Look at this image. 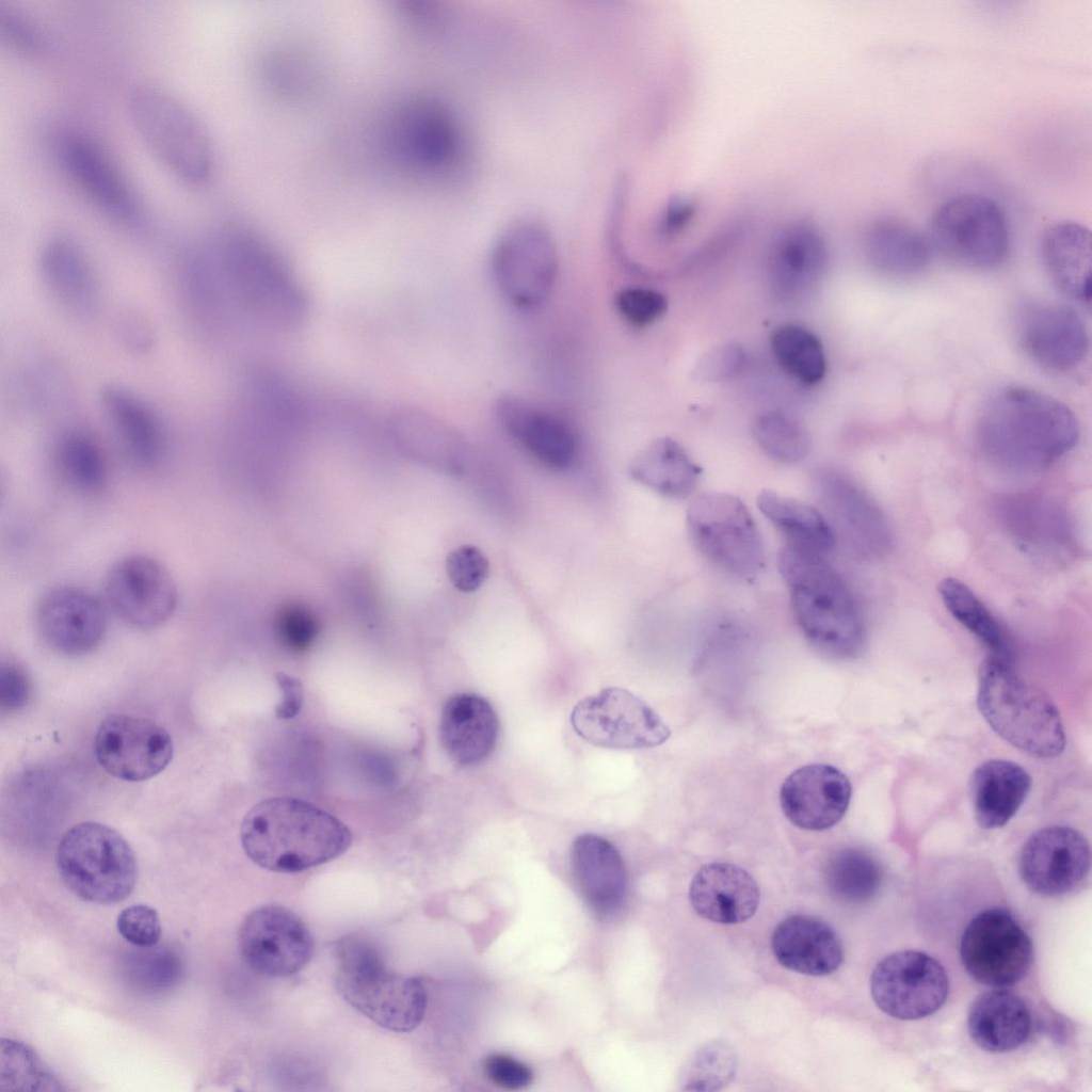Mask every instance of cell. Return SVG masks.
I'll use <instances>...</instances> for the list:
<instances>
[{"label":"cell","mask_w":1092,"mask_h":1092,"mask_svg":"<svg viewBox=\"0 0 1092 1092\" xmlns=\"http://www.w3.org/2000/svg\"><path fill=\"white\" fill-rule=\"evenodd\" d=\"M215 311L230 304L262 325L289 331L308 312L301 285L276 253L256 235L223 228L196 247Z\"/></svg>","instance_id":"cell-1"},{"label":"cell","mask_w":1092,"mask_h":1092,"mask_svg":"<svg viewBox=\"0 0 1092 1092\" xmlns=\"http://www.w3.org/2000/svg\"><path fill=\"white\" fill-rule=\"evenodd\" d=\"M977 437L983 453L998 467L1031 473L1050 467L1076 446L1079 424L1061 401L1031 388L1009 386L983 405Z\"/></svg>","instance_id":"cell-2"},{"label":"cell","mask_w":1092,"mask_h":1092,"mask_svg":"<svg viewBox=\"0 0 1092 1092\" xmlns=\"http://www.w3.org/2000/svg\"><path fill=\"white\" fill-rule=\"evenodd\" d=\"M240 838L256 865L276 872H299L341 855L350 830L336 817L300 799L261 801L244 816Z\"/></svg>","instance_id":"cell-3"},{"label":"cell","mask_w":1092,"mask_h":1092,"mask_svg":"<svg viewBox=\"0 0 1092 1092\" xmlns=\"http://www.w3.org/2000/svg\"><path fill=\"white\" fill-rule=\"evenodd\" d=\"M777 565L789 590L794 620L807 642L832 659L857 657L866 639L862 614L825 557L785 545Z\"/></svg>","instance_id":"cell-4"},{"label":"cell","mask_w":1092,"mask_h":1092,"mask_svg":"<svg viewBox=\"0 0 1092 1092\" xmlns=\"http://www.w3.org/2000/svg\"><path fill=\"white\" fill-rule=\"evenodd\" d=\"M977 704L993 730L1022 752L1053 758L1064 751V726L1056 704L1019 677L1009 661L991 655L982 662Z\"/></svg>","instance_id":"cell-5"},{"label":"cell","mask_w":1092,"mask_h":1092,"mask_svg":"<svg viewBox=\"0 0 1092 1092\" xmlns=\"http://www.w3.org/2000/svg\"><path fill=\"white\" fill-rule=\"evenodd\" d=\"M128 108L138 135L166 170L190 184L210 179L213 144L189 105L164 87L142 84L132 90Z\"/></svg>","instance_id":"cell-6"},{"label":"cell","mask_w":1092,"mask_h":1092,"mask_svg":"<svg viewBox=\"0 0 1092 1092\" xmlns=\"http://www.w3.org/2000/svg\"><path fill=\"white\" fill-rule=\"evenodd\" d=\"M337 959L336 987L350 1006L387 1030L419 1026L428 995L418 978L388 970L379 951L359 938L342 941Z\"/></svg>","instance_id":"cell-7"},{"label":"cell","mask_w":1092,"mask_h":1092,"mask_svg":"<svg viewBox=\"0 0 1092 1092\" xmlns=\"http://www.w3.org/2000/svg\"><path fill=\"white\" fill-rule=\"evenodd\" d=\"M65 885L82 900L109 904L133 890L138 865L128 841L107 824L84 821L62 836L55 854Z\"/></svg>","instance_id":"cell-8"},{"label":"cell","mask_w":1092,"mask_h":1092,"mask_svg":"<svg viewBox=\"0 0 1092 1092\" xmlns=\"http://www.w3.org/2000/svg\"><path fill=\"white\" fill-rule=\"evenodd\" d=\"M933 250L957 266L989 270L1000 266L1010 248L1003 209L992 197L962 193L934 211L928 234Z\"/></svg>","instance_id":"cell-9"},{"label":"cell","mask_w":1092,"mask_h":1092,"mask_svg":"<svg viewBox=\"0 0 1092 1092\" xmlns=\"http://www.w3.org/2000/svg\"><path fill=\"white\" fill-rule=\"evenodd\" d=\"M687 529L696 550L711 564L739 578H753L765 565L758 528L743 501L725 493L695 497Z\"/></svg>","instance_id":"cell-10"},{"label":"cell","mask_w":1092,"mask_h":1092,"mask_svg":"<svg viewBox=\"0 0 1092 1092\" xmlns=\"http://www.w3.org/2000/svg\"><path fill=\"white\" fill-rule=\"evenodd\" d=\"M492 269L510 303L526 310L539 308L550 295L557 277V252L550 234L535 222L513 224L495 244Z\"/></svg>","instance_id":"cell-11"},{"label":"cell","mask_w":1092,"mask_h":1092,"mask_svg":"<svg viewBox=\"0 0 1092 1092\" xmlns=\"http://www.w3.org/2000/svg\"><path fill=\"white\" fill-rule=\"evenodd\" d=\"M571 723L587 742L614 750L657 746L671 735L653 708L622 688L603 689L578 702Z\"/></svg>","instance_id":"cell-12"},{"label":"cell","mask_w":1092,"mask_h":1092,"mask_svg":"<svg viewBox=\"0 0 1092 1092\" xmlns=\"http://www.w3.org/2000/svg\"><path fill=\"white\" fill-rule=\"evenodd\" d=\"M961 961L977 982L1012 986L1031 966L1032 943L1021 924L1003 909H987L966 926L960 943Z\"/></svg>","instance_id":"cell-13"},{"label":"cell","mask_w":1092,"mask_h":1092,"mask_svg":"<svg viewBox=\"0 0 1092 1092\" xmlns=\"http://www.w3.org/2000/svg\"><path fill=\"white\" fill-rule=\"evenodd\" d=\"M873 1001L887 1015L918 1019L935 1013L946 1001L949 982L942 964L926 952L902 950L888 954L870 978Z\"/></svg>","instance_id":"cell-14"},{"label":"cell","mask_w":1092,"mask_h":1092,"mask_svg":"<svg viewBox=\"0 0 1092 1092\" xmlns=\"http://www.w3.org/2000/svg\"><path fill=\"white\" fill-rule=\"evenodd\" d=\"M57 156L67 177L97 209L127 226L143 223L133 187L96 141L79 132L65 133L58 141Z\"/></svg>","instance_id":"cell-15"},{"label":"cell","mask_w":1092,"mask_h":1092,"mask_svg":"<svg viewBox=\"0 0 1092 1092\" xmlns=\"http://www.w3.org/2000/svg\"><path fill=\"white\" fill-rule=\"evenodd\" d=\"M105 605L117 619L141 629L165 623L175 612L178 591L170 572L156 559L132 555L106 575Z\"/></svg>","instance_id":"cell-16"},{"label":"cell","mask_w":1092,"mask_h":1092,"mask_svg":"<svg viewBox=\"0 0 1092 1092\" xmlns=\"http://www.w3.org/2000/svg\"><path fill=\"white\" fill-rule=\"evenodd\" d=\"M99 765L112 776L141 782L162 772L173 757L170 734L158 723L126 713L108 716L94 741Z\"/></svg>","instance_id":"cell-17"},{"label":"cell","mask_w":1092,"mask_h":1092,"mask_svg":"<svg viewBox=\"0 0 1092 1092\" xmlns=\"http://www.w3.org/2000/svg\"><path fill=\"white\" fill-rule=\"evenodd\" d=\"M238 943L244 962L268 977L299 973L311 959L314 941L302 919L282 905H263L243 920Z\"/></svg>","instance_id":"cell-18"},{"label":"cell","mask_w":1092,"mask_h":1092,"mask_svg":"<svg viewBox=\"0 0 1092 1092\" xmlns=\"http://www.w3.org/2000/svg\"><path fill=\"white\" fill-rule=\"evenodd\" d=\"M1091 850L1086 837L1066 825L1045 826L1029 836L1022 848L1018 871L1035 894L1060 896L1073 892L1087 878Z\"/></svg>","instance_id":"cell-19"},{"label":"cell","mask_w":1092,"mask_h":1092,"mask_svg":"<svg viewBox=\"0 0 1092 1092\" xmlns=\"http://www.w3.org/2000/svg\"><path fill=\"white\" fill-rule=\"evenodd\" d=\"M35 623L51 649L80 656L92 652L102 641L107 631V607L84 589L61 585L39 599Z\"/></svg>","instance_id":"cell-20"},{"label":"cell","mask_w":1092,"mask_h":1092,"mask_svg":"<svg viewBox=\"0 0 1092 1092\" xmlns=\"http://www.w3.org/2000/svg\"><path fill=\"white\" fill-rule=\"evenodd\" d=\"M1017 334L1025 353L1040 367L1054 372L1075 369L1089 350L1081 317L1063 304L1025 305L1018 315Z\"/></svg>","instance_id":"cell-21"},{"label":"cell","mask_w":1092,"mask_h":1092,"mask_svg":"<svg viewBox=\"0 0 1092 1092\" xmlns=\"http://www.w3.org/2000/svg\"><path fill=\"white\" fill-rule=\"evenodd\" d=\"M852 787L837 768L812 764L793 771L780 791L781 807L796 826L823 831L837 824L848 810Z\"/></svg>","instance_id":"cell-22"},{"label":"cell","mask_w":1092,"mask_h":1092,"mask_svg":"<svg viewBox=\"0 0 1092 1092\" xmlns=\"http://www.w3.org/2000/svg\"><path fill=\"white\" fill-rule=\"evenodd\" d=\"M815 488L833 528L863 556H877L886 546L887 528L871 499L850 479L834 470L819 471Z\"/></svg>","instance_id":"cell-23"},{"label":"cell","mask_w":1092,"mask_h":1092,"mask_svg":"<svg viewBox=\"0 0 1092 1092\" xmlns=\"http://www.w3.org/2000/svg\"><path fill=\"white\" fill-rule=\"evenodd\" d=\"M495 411L503 429L540 463L557 470L573 464L577 440L562 418L515 396L499 398Z\"/></svg>","instance_id":"cell-24"},{"label":"cell","mask_w":1092,"mask_h":1092,"mask_svg":"<svg viewBox=\"0 0 1092 1092\" xmlns=\"http://www.w3.org/2000/svg\"><path fill=\"white\" fill-rule=\"evenodd\" d=\"M39 271L49 293L70 315L89 318L97 310V278L75 240L64 235L50 237L39 253Z\"/></svg>","instance_id":"cell-25"},{"label":"cell","mask_w":1092,"mask_h":1092,"mask_svg":"<svg viewBox=\"0 0 1092 1092\" xmlns=\"http://www.w3.org/2000/svg\"><path fill=\"white\" fill-rule=\"evenodd\" d=\"M571 864L577 885L591 909L601 916L615 913L627 892L624 861L608 839L591 833L573 842Z\"/></svg>","instance_id":"cell-26"},{"label":"cell","mask_w":1092,"mask_h":1092,"mask_svg":"<svg viewBox=\"0 0 1092 1092\" xmlns=\"http://www.w3.org/2000/svg\"><path fill=\"white\" fill-rule=\"evenodd\" d=\"M689 899L694 911L719 924L751 918L759 904V889L743 868L728 863L703 866L693 877Z\"/></svg>","instance_id":"cell-27"},{"label":"cell","mask_w":1092,"mask_h":1092,"mask_svg":"<svg viewBox=\"0 0 1092 1092\" xmlns=\"http://www.w3.org/2000/svg\"><path fill=\"white\" fill-rule=\"evenodd\" d=\"M499 723L493 706L475 693L450 696L441 711L439 737L452 760L470 766L483 761L494 751Z\"/></svg>","instance_id":"cell-28"},{"label":"cell","mask_w":1092,"mask_h":1092,"mask_svg":"<svg viewBox=\"0 0 1092 1092\" xmlns=\"http://www.w3.org/2000/svg\"><path fill=\"white\" fill-rule=\"evenodd\" d=\"M101 401L127 457L141 468L158 465L165 452L166 435L152 407L134 392L119 386L106 388Z\"/></svg>","instance_id":"cell-29"},{"label":"cell","mask_w":1092,"mask_h":1092,"mask_svg":"<svg viewBox=\"0 0 1092 1092\" xmlns=\"http://www.w3.org/2000/svg\"><path fill=\"white\" fill-rule=\"evenodd\" d=\"M771 946L782 966L804 975H830L844 961L836 932L810 916L793 915L782 920L773 931Z\"/></svg>","instance_id":"cell-30"},{"label":"cell","mask_w":1092,"mask_h":1092,"mask_svg":"<svg viewBox=\"0 0 1092 1092\" xmlns=\"http://www.w3.org/2000/svg\"><path fill=\"white\" fill-rule=\"evenodd\" d=\"M1040 252L1045 271L1057 289L1072 300L1090 304V229L1074 221L1057 222L1043 232Z\"/></svg>","instance_id":"cell-31"},{"label":"cell","mask_w":1092,"mask_h":1092,"mask_svg":"<svg viewBox=\"0 0 1092 1092\" xmlns=\"http://www.w3.org/2000/svg\"><path fill=\"white\" fill-rule=\"evenodd\" d=\"M1029 773L1018 764L990 759L969 778V798L977 823L986 830L1006 825L1019 810L1031 789Z\"/></svg>","instance_id":"cell-32"},{"label":"cell","mask_w":1092,"mask_h":1092,"mask_svg":"<svg viewBox=\"0 0 1092 1092\" xmlns=\"http://www.w3.org/2000/svg\"><path fill=\"white\" fill-rule=\"evenodd\" d=\"M871 267L893 278H912L927 270L932 257L928 235L897 218L873 221L864 238Z\"/></svg>","instance_id":"cell-33"},{"label":"cell","mask_w":1092,"mask_h":1092,"mask_svg":"<svg viewBox=\"0 0 1092 1092\" xmlns=\"http://www.w3.org/2000/svg\"><path fill=\"white\" fill-rule=\"evenodd\" d=\"M973 1041L990 1053L1011 1051L1031 1032V1015L1025 1001L1007 990H992L976 997L967 1014Z\"/></svg>","instance_id":"cell-34"},{"label":"cell","mask_w":1092,"mask_h":1092,"mask_svg":"<svg viewBox=\"0 0 1092 1092\" xmlns=\"http://www.w3.org/2000/svg\"><path fill=\"white\" fill-rule=\"evenodd\" d=\"M826 264V250L815 229L799 225L788 228L770 252L769 273L774 291L796 296L820 278Z\"/></svg>","instance_id":"cell-35"},{"label":"cell","mask_w":1092,"mask_h":1092,"mask_svg":"<svg viewBox=\"0 0 1092 1092\" xmlns=\"http://www.w3.org/2000/svg\"><path fill=\"white\" fill-rule=\"evenodd\" d=\"M636 482L672 499L689 497L698 484L702 468L675 439H654L638 452L628 466Z\"/></svg>","instance_id":"cell-36"},{"label":"cell","mask_w":1092,"mask_h":1092,"mask_svg":"<svg viewBox=\"0 0 1092 1092\" xmlns=\"http://www.w3.org/2000/svg\"><path fill=\"white\" fill-rule=\"evenodd\" d=\"M391 433L410 453L461 468L466 455V443L452 427L436 416L419 408L404 407L390 418Z\"/></svg>","instance_id":"cell-37"},{"label":"cell","mask_w":1092,"mask_h":1092,"mask_svg":"<svg viewBox=\"0 0 1092 1092\" xmlns=\"http://www.w3.org/2000/svg\"><path fill=\"white\" fill-rule=\"evenodd\" d=\"M760 512L786 540V545L825 557L836 534L823 514L800 500L764 489L757 497Z\"/></svg>","instance_id":"cell-38"},{"label":"cell","mask_w":1092,"mask_h":1092,"mask_svg":"<svg viewBox=\"0 0 1092 1092\" xmlns=\"http://www.w3.org/2000/svg\"><path fill=\"white\" fill-rule=\"evenodd\" d=\"M54 461L63 481L79 493L97 494L107 484L106 455L99 443L82 429H71L61 435Z\"/></svg>","instance_id":"cell-39"},{"label":"cell","mask_w":1092,"mask_h":1092,"mask_svg":"<svg viewBox=\"0 0 1092 1092\" xmlns=\"http://www.w3.org/2000/svg\"><path fill=\"white\" fill-rule=\"evenodd\" d=\"M938 593L951 616L982 642L992 656L1010 660L1012 646L1009 636L970 588L948 577L938 584Z\"/></svg>","instance_id":"cell-40"},{"label":"cell","mask_w":1092,"mask_h":1092,"mask_svg":"<svg viewBox=\"0 0 1092 1092\" xmlns=\"http://www.w3.org/2000/svg\"><path fill=\"white\" fill-rule=\"evenodd\" d=\"M881 865L869 852L860 848L836 851L824 869L825 884L837 899L860 903L878 892L882 882Z\"/></svg>","instance_id":"cell-41"},{"label":"cell","mask_w":1092,"mask_h":1092,"mask_svg":"<svg viewBox=\"0 0 1092 1092\" xmlns=\"http://www.w3.org/2000/svg\"><path fill=\"white\" fill-rule=\"evenodd\" d=\"M772 352L781 367L800 383L812 386L821 382L826 363L820 339L809 330L785 324L773 331Z\"/></svg>","instance_id":"cell-42"},{"label":"cell","mask_w":1092,"mask_h":1092,"mask_svg":"<svg viewBox=\"0 0 1092 1092\" xmlns=\"http://www.w3.org/2000/svg\"><path fill=\"white\" fill-rule=\"evenodd\" d=\"M62 1082L27 1044L2 1039L0 1044V1091H61Z\"/></svg>","instance_id":"cell-43"},{"label":"cell","mask_w":1092,"mask_h":1092,"mask_svg":"<svg viewBox=\"0 0 1092 1092\" xmlns=\"http://www.w3.org/2000/svg\"><path fill=\"white\" fill-rule=\"evenodd\" d=\"M753 434L761 450L782 463L799 462L812 448L807 430L794 418L780 411L759 415L754 422Z\"/></svg>","instance_id":"cell-44"},{"label":"cell","mask_w":1092,"mask_h":1092,"mask_svg":"<svg viewBox=\"0 0 1092 1092\" xmlns=\"http://www.w3.org/2000/svg\"><path fill=\"white\" fill-rule=\"evenodd\" d=\"M737 1069L734 1049L725 1041H710L700 1047L682 1070V1085L690 1091H716L733 1079Z\"/></svg>","instance_id":"cell-45"},{"label":"cell","mask_w":1092,"mask_h":1092,"mask_svg":"<svg viewBox=\"0 0 1092 1092\" xmlns=\"http://www.w3.org/2000/svg\"><path fill=\"white\" fill-rule=\"evenodd\" d=\"M140 949L129 954L125 964L130 982L149 991H161L177 982L182 965L175 951L156 946Z\"/></svg>","instance_id":"cell-46"},{"label":"cell","mask_w":1092,"mask_h":1092,"mask_svg":"<svg viewBox=\"0 0 1092 1092\" xmlns=\"http://www.w3.org/2000/svg\"><path fill=\"white\" fill-rule=\"evenodd\" d=\"M274 627L280 643L294 652L307 649L320 631V623L314 611L294 601L277 610Z\"/></svg>","instance_id":"cell-47"},{"label":"cell","mask_w":1092,"mask_h":1092,"mask_svg":"<svg viewBox=\"0 0 1092 1092\" xmlns=\"http://www.w3.org/2000/svg\"><path fill=\"white\" fill-rule=\"evenodd\" d=\"M620 316L631 326L645 327L668 309V300L659 291L645 287H625L614 299Z\"/></svg>","instance_id":"cell-48"},{"label":"cell","mask_w":1092,"mask_h":1092,"mask_svg":"<svg viewBox=\"0 0 1092 1092\" xmlns=\"http://www.w3.org/2000/svg\"><path fill=\"white\" fill-rule=\"evenodd\" d=\"M446 571L452 585L464 593L479 590L489 574L486 556L475 545H461L446 559Z\"/></svg>","instance_id":"cell-49"},{"label":"cell","mask_w":1092,"mask_h":1092,"mask_svg":"<svg viewBox=\"0 0 1092 1092\" xmlns=\"http://www.w3.org/2000/svg\"><path fill=\"white\" fill-rule=\"evenodd\" d=\"M116 928L124 940L138 948L156 946L161 937L158 912L146 904H134L122 910Z\"/></svg>","instance_id":"cell-50"},{"label":"cell","mask_w":1092,"mask_h":1092,"mask_svg":"<svg viewBox=\"0 0 1092 1092\" xmlns=\"http://www.w3.org/2000/svg\"><path fill=\"white\" fill-rule=\"evenodd\" d=\"M745 354L736 342H723L710 348L695 363L694 379L720 382L735 376L743 367Z\"/></svg>","instance_id":"cell-51"},{"label":"cell","mask_w":1092,"mask_h":1092,"mask_svg":"<svg viewBox=\"0 0 1092 1092\" xmlns=\"http://www.w3.org/2000/svg\"><path fill=\"white\" fill-rule=\"evenodd\" d=\"M0 33L15 48L26 52L42 50L45 38L39 27L23 12L0 4Z\"/></svg>","instance_id":"cell-52"},{"label":"cell","mask_w":1092,"mask_h":1092,"mask_svg":"<svg viewBox=\"0 0 1092 1092\" xmlns=\"http://www.w3.org/2000/svg\"><path fill=\"white\" fill-rule=\"evenodd\" d=\"M32 686L27 671L14 661L0 664V707L2 713L17 712L30 702Z\"/></svg>","instance_id":"cell-53"},{"label":"cell","mask_w":1092,"mask_h":1092,"mask_svg":"<svg viewBox=\"0 0 1092 1092\" xmlns=\"http://www.w3.org/2000/svg\"><path fill=\"white\" fill-rule=\"evenodd\" d=\"M486 1077L496 1086L505 1090H521L533 1080L532 1070L523 1061L505 1055L491 1054L483 1061Z\"/></svg>","instance_id":"cell-54"},{"label":"cell","mask_w":1092,"mask_h":1092,"mask_svg":"<svg viewBox=\"0 0 1092 1092\" xmlns=\"http://www.w3.org/2000/svg\"><path fill=\"white\" fill-rule=\"evenodd\" d=\"M275 679L283 692V698L275 709L278 719L289 720L298 716L303 704V686L289 674L277 672Z\"/></svg>","instance_id":"cell-55"}]
</instances>
